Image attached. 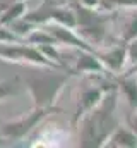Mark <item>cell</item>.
Here are the masks:
<instances>
[{
    "label": "cell",
    "instance_id": "obj_1",
    "mask_svg": "<svg viewBox=\"0 0 137 148\" xmlns=\"http://www.w3.org/2000/svg\"><path fill=\"white\" fill-rule=\"evenodd\" d=\"M117 90H106L101 102L84 114L81 126V147H104L108 136L120 126L117 119Z\"/></svg>",
    "mask_w": 137,
    "mask_h": 148
},
{
    "label": "cell",
    "instance_id": "obj_2",
    "mask_svg": "<svg viewBox=\"0 0 137 148\" xmlns=\"http://www.w3.org/2000/svg\"><path fill=\"white\" fill-rule=\"evenodd\" d=\"M68 79V73H39L29 74L24 81L31 91V97L34 100V107L48 109L55 103L58 93L62 91L64 84Z\"/></svg>",
    "mask_w": 137,
    "mask_h": 148
},
{
    "label": "cell",
    "instance_id": "obj_3",
    "mask_svg": "<svg viewBox=\"0 0 137 148\" xmlns=\"http://www.w3.org/2000/svg\"><path fill=\"white\" fill-rule=\"evenodd\" d=\"M75 12V28H79V36H82L91 47L100 45L104 41L108 33V24H110V16L96 12V9H89L84 5L75 3L74 5Z\"/></svg>",
    "mask_w": 137,
    "mask_h": 148
},
{
    "label": "cell",
    "instance_id": "obj_4",
    "mask_svg": "<svg viewBox=\"0 0 137 148\" xmlns=\"http://www.w3.org/2000/svg\"><path fill=\"white\" fill-rule=\"evenodd\" d=\"M0 57L12 62H31L36 66H45L50 69H65L60 64L50 60L45 53L39 52V48H34L31 45H21L19 43H0Z\"/></svg>",
    "mask_w": 137,
    "mask_h": 148
},
{
    "label": "cell",
    "instance_id": "obj_5",
    "mask_svg": "<svg viewBox=\"0 0 137 148\" xmlns=\"http://www.w3.org/2000/svg\"><path fill=\"white\" fill-rule=\"evenodd\" d=\"M50 112H52V107H48V109L34 107V110H31L29 114H26V115H22V117H19L16 121L2 124L0 134L5 136V138H10V140H19V138L26 136L33 127H36V124L41 122Z\"/></svg>",
    "mask_w": 137,
    "mask_h": 148
},
{
    "label": "cell",
    "instance_id": "obj_6",
    "mask_svg": "<svg viewBox=\"0 0 137 148\" xmlns=\"http://www.w3.org/2000/svg\"><path fill=\"white\" fill-rule=\"evenodd\" d=\"M57 40V43H64V45H72L75 48H81V50H86V52H94V48L84 40L82 36H79L74 28H67V26H62L58 23H52L48 28H46Z\"/></svg>",
    "mask_w": 137,
    "mask_h": 148
},
{
    "label": "cell",
    "instance_id": "obj_7",
    "mask_svg": "<svg viewBox=\"0 0 137 148\" xmlns=\"http://www.w3.org/2000/svg\"><path fill=\"white\" fill-rule=\"evenodd\" d=\"M113 88V86H110ZM110 88H103V86H89V88H84L81 93H79V103H77V112H75V117L74 121L77 122L84 114H87L89 110H93L104 97L106 90Z\"/></svg>",
    "mask_w": 137,
    "mask_h": 148
},
{
    "label": "cell",
    "instance_id": "obj_8",
    "mask_svg": "<svg viewBox=\"0 0 137 148\" xmlns=\"http://www.w3.org/2000/svg\"><path fill=\"white\" fill-rule=\"evenodd\" d=\"M96 55L103 62L104 69L111 71V73H120L125 67L127 60H129V57H127V45L125 43L118 45V47H115V48H111V50H108L104 53H96Z\"/></svg>",
    "mask_w": 137,
    "mask_h": 148
},
{
    "label": "cell",
    "instance_id": "obj_9",
    "mask_svg": "<svg viewBox=\"0 0 137 148\" xmlns=\"http://www.w3.org/2000/svg\"><path fill=\"white\" fill-rule=\"evenodd\" d=\"M104 147L115 148H136L137 147V134L129 127H117L106 140Z\"/></svg>",
    "mask_w": 137,
    "mask_h": 148
},
{
    "label": "cell",
    "instance_id": "obj_10",
    "mask_svg": "<svg viewBox=\"0 0 137 148\" xmlns=\"http://www.w3.org/2000/svg\"><path fill=\"white\" fill-rule=\"evenodd\" d=\"M75 71L77 73H96L101 74L104 73V66L100 60V57L96 55V52H86V50H81L79 53V59L75 62Z\"/></svg>",
    "mask_w": 137,
    "mask_h": 148
},
{
    "label": "cell",
    "instance_id": "obj_11",
    "mask_svg": "<svg viewBox=\"0 0 137 148\" xmlns=\"http://www.w3.org/2000/svg\"><path fill=\"white\" fill-rule=\"evenodd\" d=\"M118 88L123 93L129 105L136 110L137 109V76H125L118 81Z\"/></svg>",
    "mask_w": 137,
    "mask_h": 148
},
{
    "label": "cell",
    "instance_id": "obj_12",
    "mask_svg": "<svg viewBox=\"0 0 137 148\" xmlns=\"http://www.w3.org/2000/svg\"><path fill=\"white\" fill-rule=\"evenodd\" d=\"M26 14V3L24 0H19V2H12L2 14H0V24L3 26H9L10 23H14L16 19L22 17Z\"/></svg>",
    "mask_w": 137,
    "mask_h": 148
},
{
    "label": "cell",
    "instance_id": "obj_13",
    "mask_svg": "<svg viewBox=\"0 0 137 148\" xmlns=\"http://www.w3.org/2000/svg\"><path fill=\"white\" fill-rule=\"evenodd\" d=\"M26 40L31 43V45H58L55 36L48 31V29H33Z\"/></svg>",
    "mask_w": 137,
    "mask_h": 148
},
{
    "label": "cell",
    "instance_id": "obj_14",
    "mask_svg": "<svg viewBox=\"0 0 137 148\" xmlns=\"http://www.w3.org/2000/svg\"><path fill=\"white\" fill-rule=\"evenodd\" d=\"M100 5L103 9H127V7H137V0H100Z\"/></svg>",
    "mask_w": 137,
    "mask_h": 148
},
{
    "label": "cell",
    "instance_id": "obj_15",
    "mask_svg": "<svg viewBox=\"0 0 137 148\" xmlns=\"http://www.w3.org/2000/svg\"><path fill=\"white\" fill-rule=\"evenodd\" d=\"M136 38H137V16H134V17L125 24V28H123L122 41L127 45V43H130V41L136 40Z\"/></svg>",
    "mask_w": 137,
    "mask_h": 148
},
{
    "label": "cell",
    "instance_id": "obj_16",
    "mask_svg": "<svg viewBox=\"0 0 137 148\" xmlns=\"http://www.w3.org/2000/svg\"><path fill=\"white\" fill-rule=\"evenodd\" d=\"M22 41V38L17 36L12 29H9L7 26L0 24V43H19Z\"/></svg>",
    "mask_w": 137,
    "mask_h": 148
},
{
    "label": "cell",
    "instance_id": "obj_17",
    "mask_svg": "<svg viewBox=\"0 0 137 148\" xmlns=\"http://www.w3.org/2000/svg\"><path fill=\"white\" fill-rule=\"evenodd\" d=\"M16 93V88L12 86V83H7V81H0V100L10 97Z\"/></svg>",
    "mask_w": 137,
    "mask_h": 148
},
{
    "label": "cell",
    "instance_id": "obj_18",
    "mask_svg": "<svg viewBox=\"0 0 137 148\" xmlns=\"http://www.w3.org/2000/svg\"><path fill=\"white\" fill-rule=\"evenodd\" d=\"M127 57L130 62H137V38L132 40L130 43H127Z\"/></svg>",
    "mask_w": 137,
    "mask_h": 148
},
{
    "label": "cell",
    "instance_id": "obj_19",
    "mask_svg": "<svg viewBox=\"0 0 137 148\" xmlns=\"http://www.w3.org/2000/svg\"><path fill=\"white\" fill-rule=\"evenodd\" d=\"M127 122H129V129H132L137 134V109L134 110V114H130V115L127 117Z\"/></svg>",
    "mask_w": 137,
    "mask_h": 148
},
{
    "label": "cell",
    "instance_id": "obj_20",
    "mask_svg": "<svg viewBox=\"0 0 137 148\" xmlns=\"http://www.w3.org/2000/svg\"><path fill=\"white\" fill-rule=\"evenodd\" d=\"M81 5L89 7V9H98L100 7V0H81Z\"/></svg>",
    "mask_w": 137,
    "mask_h": 148
},
{
    "label": "cell",
    "instance_id": "obj_21",
    "mask_svg": "<svg viewBox=\"0 0 137 148\" xmlns=\"http://www.w3.org/2000/svg\"><path fill=\"white\" fill-rule=\"evenodd\" d=\"M10 2H19V0H10Z\"/></svg>",
    "mask_w": 137,
    "mask_h": 148
}]
</instances>
